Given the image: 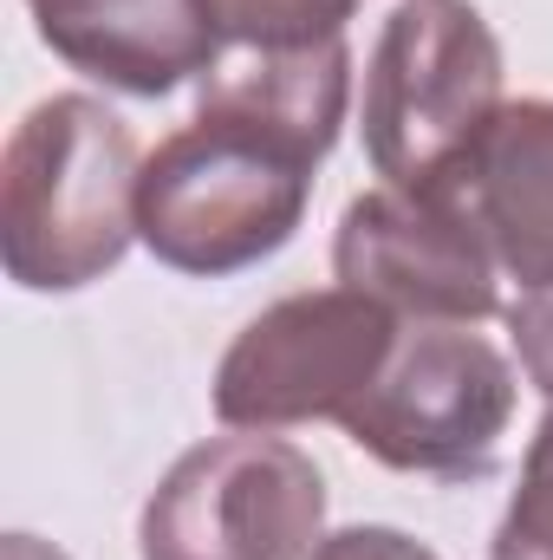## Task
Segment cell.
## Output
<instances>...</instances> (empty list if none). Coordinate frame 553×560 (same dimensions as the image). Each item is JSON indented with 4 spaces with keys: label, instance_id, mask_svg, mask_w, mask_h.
Returning a JSON list of instances; mask_svg holds the SVG:
<instances>
[{
    "label": "cell",
    "instance_id": "6da1fadb",
    "mask_svg": "<svg viewBox=\"0 0 553 560\" xmlns=\"http://www.w3.org/2000/svg\"><path fill=\"white\" fill-rule=\"evenodd\" d=\"M143 156L131 125L85 98H39L0 163V255L26 293H72L111 275L138 235Z\"/></svg>",
    "mask_w": 553,
    "mask_h": 560
},
{
    "label": "cell",
    "instance_id": "7a4b0ae2",
    "mask_svg": "<svg viewBox=\"0 0 553 560\" xmlns=\"http://www.w3.org/2000/svg\"><path fill=\"white\" fill-rule=\"evenodd\" d=\"M502 105L489 20L469 0H404L365 66V156L391 189L456 196Z\"/></svg>",
    "mask_w": 553,
    "mask_h": 560
},
{
    "label": "cell",
    "instance_id": "3957f363",
    "mask_svg": "<svg viewBox=\"0 0 553 560\" xmlns=\"http://www.w3.org/2000/svg\"><path fill=\"white\" fill-rule=\"evenodd\" d=\"M313 170L319 163L293 143L196 112V125L143 156L138 242L176 275H242L293 242Z\"/></svg>",
    "mask_w": 553,
    "mask_h": 560
},
{
    "label": "cell",
    "instance_id": "277c9868",
    "mask_svg": "<svg viewBox=\"0 0 553 560\" xmlns=\"http://www.w3.org/2000/svg\"><path fill=\"white\" fill-rule=\"evenodd\" d=\"M345 436L398 476H489L515 423V365L475 326L404 319L385 372L345 411Z\"/></svg>",
    "mask_w": 553,
    "mask_h": 560
},
{
    "label": "cell",
    "instance_id": "5b68a950",
    "mask_svg": "<svg viewBox=\"0 0 553 560\" xmlns=\"http://www.w3.org/2000/svg\"><path fill=\"white\" fill-rule=\"evenodd\" d=\"M326 476L274 430L209 436L169 463L138 522L143 560H313Z\"/></svg>",
    "mask_w": 553,
    "mask_h": 560
},
{
    "label": "cell",
    "instance_id": "8992f818",
    "mask_svg": "<svg viewBox=\"0 0 553 560\" xmlns=\"http://www.w3.org/2000/svg\"><path fill=\"white\" fill-rule=\"evenodd\" d=\"M398 313L358 287L286 293L215 365V418L228 430H286L345 418L398 346Z\"/></svg>",
    "mask_w": 553,
    "mask_h": 560
},
{
    "label": "cell",
    "instance_id": "52a82bcc",
    "mask_svg": "<svg viewBox=\"0 0 553 560\" xmlns=\"http://www.w3.org/2000/svg\"><path fill=\"white\" fill-rule=\"evenodd\" d=\"M339 287L372 293L398 319L430 326H482L495 293V248L462 196H416V189H365L339 215L332 242Z\"/></svg>",
    "mask_w": 553,
    "mask_h": 560
},
{
    "label": "cell",
    "instance_id": "ba28073f",
    "mask_svg": "<svg viewBox=\"0 0 553 560\" xmlns=\"http://www.w3.org/2000/svg\"><path fill=\"white\" fill-rule=\"evenodd\" d=\"M39 39L85 79L163 98L215 66V26L196 0H26Z\"/></svg>",
    "mask_w": 553,
    "mask_h": 560
},
{
    "label": "cell",
    "instance_id": "9c48e42d",
    "mask_svg": "<svg viewBox=\"0 0 553 560\" xmlns=\"http://www.w3.org/2000/svg\"><path fill=\"white\" fill-rule=\"evenodd\" d=\"M469 215L482 222L495 268L521 280V293L553 287V105L521 98L502 105L495 131L482 138L462 189Z\"/></svg>",
    "mask_w": 553,
    "mask_h": 560
},
{
    "label": "cell",
    "instance_id": "30bf717a",
    "mask_svg": "<svg viewBox=\"0 0 553 560\" xmlns=\"http://www.w3.org/2000/svg\"><path fill=\"white\" fill-rule=\"evenodd\" d=\"M352 98V52L345 39L293 46V52H215L202 72V112L255 125L268 138L293 143L299 156H326Z\"/></svg>",
    "mask_w": 553,
    "mask_h": 560
},
{
    "label": "cell",
    "instance_id": "8fae6325",
    "mask_svg": "<svg viewBox=\"0 0 553 560\" xmlns=\"http://www.w3.org/2000/svg\"><path fill=\"white\" fill-rule=\"evenodd\" d=\"M215 26L222 52H293L345 39L358 0H196Z\"/></svg>",
    "mask_w": 553,
    "mask_h": 560
},
{
    "label": "cell",
    "instance_id": "7c38bea8",
    "mask_svg": "<svg viewBox=\"0 0 553 560\" xmlns=\"http://www.w3.org/2000/svg\"><path fill=\"white\" fill-rule=\"evenodd\" d=\"M489 560H553V411L541 418L534 443H528V469L521 489L495 528V555Z\"/></svg>",
    "mask_w": 553,
    "mask_h": 560
},
{
    "label": "cell",
    "instance_id": "4fadbf2b",
    "mask_svg": "<svg viewBox=\"0 0 553 560\" xmlns=\"http://www.w3.org/2000/svg\"><path fill=\"white\" fill-rule=\"evenodd\" d=\"M508 332H515V352H521V372L553 398V287H534L508 306Z\"/></svg>",
    "mask_w": 553,
    "mask_h": 560
},
{
    "label": "cell",
    "instance_id": "5bb4252c",
    "mask_svg": "<svg viewBox=\"0 0 553 560\" xmlns=\"http://www.w3.org/2000/svg\"><path fill=\"white\" fill-rule=\"evenodd\" d=\"M313 560H436V555L411 535H398V528H345V535H326Z\"/></svg>",
    "mask_w": 553,
    "mask_h": 560
},
{
    "label": "cell",
    "instance_id": "9a60e30c",
    "mask_svg": "<svg viewBox=\"0 0 553 560\" xmlns=\"http://www.w3.org/2000/svg\"><path fill=\"white\" fill-rule=\"evenodd\" d=\"M7 560H66V555H52V548H39L33 535H7Z\"/></svg>",
    "mask_w": 553,
    "mask_h": 560
}]
</instances>
